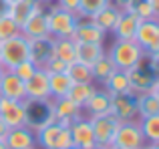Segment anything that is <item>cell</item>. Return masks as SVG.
I'll return each instance as SVG.
<instances>
[{
  "label": "cell",
  "instance_id": "obj_1",
  "mask_svg": "<svg viewBox=\"0 0 159 149\" xmlns=\"http://www.w3.org/2000/svg\"><path fill=\"white\" fill-rule=\"evenodd\" d=\"M109 59L115 63L119 71H129V69L139 67L141 63L147 61L145 51L135 43V40H115L111 51L107 52Z\"/></svg>",
  "mask_w": 159,
  "mask_h": 149
},
{
  "label": "cell",
  "instance_id": "obj_2",
  "mask_svg": "<svg viewBox=\"0 0 159 149\" xmlns=\"http://www.w3.org/2000/svg\"><path fill=\"white\" fill-rule=\"evenodd\" d=\"M34 141L43 149H69V147H73L70 129L58 125V123H52V125L43 127L40 131H36Z\"/></svg>",
  "mask_w": 159,
  "mask_h": 149
},
{
  "label": "cell",
  "instance_id": "obj_3",
  "mask_svg": "<svg viewBox=\"0 0 159 149\" xmlns=\"http://www.w3.org/2000/svg\"><path fill=\"white\" fill-rule=\"evenodd\" d=\"M28 59V40L22 34L0 40V63L4 69H14L18 63Z\"/></svg>",
  "mask_w": 159,
  "mask_h": 149
},
{
  "label": "cell",
  "instance_id": "obj_4",
  "mask_svg": "<svg viewBox=\"0 0 159 149\" xmlns=\"http://www.w3.org/2000/svg\"><path fill=\"white\" fill-rule=\"evenodd\" d=\"M47 14H48V34L51 36H54V38H61V36H69L70 38L73 36L75 28H77V22H79L73 12L54 4Z\"/></svg>",
  "mask_w": 159,
  "mask_h": 149
},
{
  "label": "cell",
  "instance_id": "obj_5",
  "mask_svg": "<svg viewBox=\"0 0 159 149\" xmlns=\"http://www.w3.org/2000/svg\"><path fill=\"white\" fill-rule=\"evenodd\" d=\"M89 121L91 127H93L97 147L109 149L113 145V137H115L117 125L121 123V119L115 113H105V115H97V117H89Z\"/></svg>",
  "mask_w": 159,
  "mask_h": 149
},
{
  "label": "cell",
  "instance_id": "obj_6",
  "mask_svg": "<svg viewBox=\"0 0 159 149\" xmlns=\"http://www.w3.org/2000/svg\"><path fill=\"white\" fill-rule=\"evenodd\" d=\"M113 145L123 147V149H139L145 145L143 131L139 127V121L129 119V121H121L117 125L115 137H113Z\"/></svg>",
  "mask_w": 159,
  "mask_h": 149
},
{
  "label": "cell",
  "instance_id": "obj_7",
  "mask_svg": "<svg viewBox=\"0 0 159 149\" xmlns=\"http://www.w3.org/2000/svg\"><path fill=\"white\" fill-rule=\"evenodd\" d=\"M0 119L6 123L8 129L24 127L28 123V113H26V103L22 101H12V99L0 97Z\"/></svg>",
  "mask_w": 159,
  "mask_h": 149
},
{
  "label": "cell",
  "instance_id": "obj_8",
  "mask_svg": "<svg viewBox=\"0 0 159 149\" xmlns=\"http://www.w3.org/2000/svg\"><path fill=\"white\" fill-rule=\"evenodd\" d=\"M135 43L145 51V55H157L159 52V22L153 20H141L135 32Z\"/></svg>",
  "mask_w": 159,
  "mask_h": 149
},
{
  "label": "cell",
  "instance_id": "obj_9",
  "mask_svg": "<svg viewBox=\"0 0 159 149\" xmlns=\"http://www.w3.org/2000/svg\"><path fill=\"white\" fill-rule=\"evenodd\" d=\"M70 137H73V145L79 149H93L97 147V141H95V133H93V127H91L89 119H83L77 117L73 119L70 123Z\"/></svg>",
  "mask_w": 159,
  "mask_h": 149
},
{
  "label": "cell",
  "instance_id": "obj_10",
  "mask_svg": "<svg viewBox=\"0 0 159 149\" xmlns=\"http://www.w3.org/2000/svg\"><path fill=\"white\" fill-rule=\"evenodd\" d=\"M26 99L30 101H48L51 97V87H48V73L44 69H36V73L24 83Z\"/></svg>",
  "mask_w": 159,
  "mask_h": 149
},
{
  "label": "cell",
  "instance_id": "obj_11",
  "mask_svg": "<svg viewBox=\"0 0 159 149\" xmlns=\"http://www.w3.org/2000/svg\"><path fill=\"white\" fill-rule=\"evenodd\" d=\"M28 40V61L34 63L39 69L47 65V61L52 56V40L54 36H39V38H26Z\"/></svg>",
  "mask_w": 159,
  "mask_h": 149
},
{
  "label": "cell",
  "instance_id": "obj_12",
  "mask_svg": "<svg viewBox=\"0 0 159 149\" xmlns=\"http://www.w3.org/2000/svg\"><path fill=\"white\" fill-rule=\"evenodd\" d=\"M0 97L12 99V101H22L26 99V89H24V81H20L10 69L2 73L0 77Z\"/></svg>",
  "mask_w": 159,
  "mask_h": 149
},
{
  "label": "cell",
  "instance_id": "obj_13",
  "mask_svg": "<svg viewBox=\"0 0 159 149\" xmlns=\"http://www.w3.org/2000/svg\"><path fill=\"white\" fill-rule=\"evenodd\" d=\"M70 38L75 43H105V32L97 26L91 18H81L77 22V28H75L73 36Z\"/></svg>",
  "mask_w": 159,
  "mask_h": 149
},
{
  "label": "cell",
  "instance_id": "obj_14",
  "mask_svg": "<svg viewBox=\"0 0 159 149\" xmlns=\"http://www.w3.org/2000/svg\"><path fill=\"white\" fill-rule=\"evenodd\" d=\"M43 8H44V4L40 2V0H18V2H14V4L8 6L6 14L10 16L18 26H22V24L26 22L34 12L43 10Z\"/></svg>",
  "mask_w": 159,
  "mask_h": 149
},
{
  "label": "cell",
  "instance_id": "obj_15",
  "mask_svg": "<svg viewBox=\"0 0 159 149\" xmlns=\"http://www.w3.org/2000/svg\"><path fill=\"white\" fill-rule=\"evenodd\" d=\"M20 34L24 38H39V36H47L48 34V14L43 10L34 12L26 22L20 26Z\"/></svg>",
  "mask_w": 159,
  "mask_h": 149
},
{
  "label": "cell",
  "instance_id": "obj_16",
  "mask_svg": "<svg viewBox=\"0 0 159 149\" xmlns=\"http://www.w3.org/2000/svg\"><path fill=\"white\" fill-rule=\"evenodd\" d=\"M127 77H129V85H131V95L135 97L139 93H149V87H151L155 74L151 73V69H145L143 63H141L139 67L129 69Z\"/></svg>",
  "mask_w": 159,
  "mask_h": 149
},
{
  "label": "cell",
  "instance_id": "obj_17",
  "mask_svg": "<svg viewBox=\"0 0 159 149\" xmlns=\"http://www.w3.org/2000/svg\"><path fill=\"white\" fill-rule=\"evenodd\" d=\"M139 22H141V18L133 10L123 12L119 22H117V26H115V30H113L115 38L117 40H135V32H137Z\"/></svg>",
  "mask_w": 159,
  "mask_h": 149
},
{
  "label": "cell",
  "instance_id": "obj_18",
  "mask_svg": "<svg viewBox=\"0 0 159 149\" xmlns=\"http://www.w3.org/2000/svg\"><path fill=\"white\" fill-rule=\"evenodd\" d=\"M8 149H32L34 147V131L30 127H16V129H10L4 139Z\"/></svg>",
  "mask_w": 159,
  "mask_h": 149
},
{
  "label": "cell",
  "instance_id": "obj_19",
  "mask_svg": "<svg viewBox=\"0 0 159 149\" xmlns=\"http://www.w3.org/2000/svg\"><path fill=\"white\" fill-rule=\"evenodd\" d=\"M75 55H77V63L93 67L105 55V48L101 43H75Z\"/></svg>",
  "mask_w": 159,
  "mask_h": 149
},
{
  "label": "cell",
  "instance_id": "obj_20",
  "mask_svg": "<svg viewBox=\"0 0 159 149\" xmlns=\"http://www.w3.org/2000/svg\"><path fill=\"white\" fill-rule=\"evenodd\" d=\"M121 14H123V10H121V8H117L113 2H109L107 6L103 8V10H99L91 20H93V22L107 34V32H113V30H115V26H117V22H119Z\"/></svg>",
  "mask_w": 159,
  "mask_h": 149
},
{
  "label": "cell",
  "instance_id": "obj_21",
  "mask_svg": "<svg viewBox=\"0 0 159 149\" xmlns=\"http://www.w3.org/2000/svg\"><path fill=\"white\" fill-rule=\"evenodd\" d=\"M83 109L89 111V117H97V115L105 113H115L111 105V93L109 91H95L91 99L83 105Z\"/></svg>",
  "mask_w": 159,
  "mask_h": 149
},
{
  "label": "cell",
  "instance_id": "obj_22",
  "mask_svg": "<svg viewBox=\"0 0 159 149\" xmlns=\"http://www.w3.org/2000/svg\"><path fill=\"white\" fill-rule=\"evenodd\" d=\"M111 105L115 115L121 121H129V119L137 117V107H135V99L131 95H111Z\"/></svg>",
  "mask_w": 159,
  "mask_h": 149
},
{
  "label": "cell",
  "instance_id": "obj_23",
  "mask_svg": "<svg viewBox=\"0 0 159 149\" xmlns=\"http://www.w3.org/2000/svg\"><path fill=\"white\" fill-rule=\"evenodd\" d=\"M52 56L54 59H61L65 63H75L77 55H75V40L69 36H61V38L52 40Z\"/></svg>",
  "mask_w": 159,
  "mask_h": 149
},
{
  "label": "cell",
  "instance_id": "obj_24",
  "mask_svg": "<svg viewBox=\"0 0 159 149\" xmlns=\"http://www.w3.org/2000/svg\"><path fill=\"white\" fill-rule=\"evenodd\" d=\"M52 109H54V115H57V121L58 119H70L73 121V119L81 117V107L75 101H70L69 97L52 99Z\"/></svg>",
  "mask_w": 159,
  "mask_h": 149
},
{
  "label": "cell",
  "instance_id": "obj_25",
  "mask_svg": "<svg viewBox=\"0 0 159 149\" xmlns=\"http://www.w3.org/2000/svg\"><path fill=\"white\" fill-rule=\"evenodd\" d=\"M103 85L107 87V91L111 95H131V85H129L127 71H119V69H117V71L113 73ZM131 97H133V95H131Z\"/></svg>",
  "mask_w": 159,
  "mask_h": 149
},
{
  "label": "cell",
  "instance_id": "obj_26",
  "mask_svg": "<svg viewBox=\"0 0 159 149\" xmlns=\"http://www.w3.org/2000/svg\"><path fill=\"white\" fill-rule=\"evenodd\" d=\"M135 107L139 117H151V115H159V99L151 93H139L135 95Z\"/></svg>",
  "mask_w": 159,
  "mask_h": 149
},
{
  "label": "cell",
  "instance_id": "obj_27",
  "mask_svg": "<svg viewBox=\"0 0 159 149\" xmlns=\"http://www.w3.org/2000/svg\"><path fill=\"white\" fill-rule=\"evenodd\" d=\"M70 85H73V79L66 73H48V87H51V97L52 99L66 97Z\"/></svg>",
  "mask_w": 159,
  "mask_h": 149
},
{
  "label": "cell",
  "instance_id": "obj_28",
  "mask_svg": "<svg viewBox=\"0 0 159 149\" xmlns=\"http://www.w3.org/2000/svg\"><path fill=\"white\" fill-rule=\"evenodd\" d=\"M95 91L97 89H95L93 83H73L70 89H69V93H66V97H69L70 101H75L83 109V105L91 99V95H93Z\"/></svg>",
  "mask_w": 159,
  "mask_h": 149
},
{
  "label": "cell",
  "instance_id": "obj_29",
  "mask_svg": "<svg viewBox=\"0 0 159 149\" xmlns=\"http://www.w3.org/2000/svg\"><path fill=\"white\" fill-rule=\"evenodd\" d=\"M115 71H117V67H115V63L109 59L107 52L97 61V63L93 65V67H91V73H93V81H101V83H105Z\"/></svg>",
  "mask_w": 159,
  "mask_h": 149
},
{
  "label": "cell",
  "instance_id": "obj_30",
  "mask_svg": "<svg viewBox=\"0 0 159 149\" xmlns=\"http://www.w3.org/2000/svg\"><path fill=\"white\" fill-rule=\"evenodd\" d=\"M109 2H111V0H81V2H79L77 12H75V16H77V20H81V18H93V16L97 14L99 10H103Z\"/></svg>",
  "mask_w": 159,
  "mask_h": 149
},
{
  "label": "cell",
  "instance_id": "obj_31",
  "mask_svg": "<svg viewBox=\"0 0 159 149\" xmlns=\"http://www.w3.org/2000/svg\"><path fill=\"white\" fill-rule=\"evenodd\" d=\"M139 127L143 131L145 141L153 143L159 139V115H151V117H141Z\"/></svg>",
  "mask_w": 159,
  "mask_h": 149
},
{
  "label": "cell",
  "instance_id": "obj_32",
  "mask_svg": "<svg viewBox=\"0 0 159 149\" xmlns=\"http://www.w3.org/2000/svg\"><path fill=\"white\" fill-rule=\"evenodd\" d=\"M70 79H73V83H93V73H91V67H87V65L83 63H70L69 65V71H66Z\"/></svg>",
  "mask_w": 159,
  "mask_h": 149
},
{
  "label": "cell",
  "instance_id": "obj_33",
  "mask_svg": "<svg viewBox=\"0 0 159 149\" xmlns=\"http://www.w3.org/2000/svg\"><path fill=\"white\" fill-rule=\"evenodd\" d=\"M20 34V26L10 18L8 14L0 16V40H6L12 38V36H18Z\"/></svg>",
  "mask_w": 159,
  "mask_h": 149
},
{
  "label": "cell",
  "instance_id": "obj_34",
  "mask_svg": "<svg viewBox=\"0 0 159 149\" xmlns=\"http://www.w3.org/2000/svg\"><path fill=\"white\" fill-rule=\"evenodd\" d=\"M36 69H39V67H36L34 63H30V61L26 59V61H22V63H18V65H16L14 69H10V71L14 73L16 77L20 79V81H24V83H26L28 79H30L32 74L36 73Z\"/></svg>",
  "mask_w": 159,
  "mask_h": 149
},
{
  "label": "cell",
  "instance_id": "obj_35",
  "mask_svg": "<svg viewBox=\"0 0 159 149\" xmlns=\"http://www.w3.org/2000/svg\"><path fill=\"white\" fill-rule=\"evenodd\" d=\"M131 10L135 12L141 20H153L155 18V10L151 8V4H149L147 0H135Z\"/></svg>",
  "mask_w": 159,
  "mask_h": 149
},
{
  "label": "cell",
  "instance_id": "obj_36",
  "mask_svg": "<svg viewBox=\"0 0 159 149\" xmlns=\"http://www.w3.org/2000/svg\"><path fill=\"white\" fill-rule=\"evenodd\" d=\"M57 2H58V6H61V8H65V10H69V12H73V14H75L81 0H57Z\"/></svg>",
  "mask_w": 159,
  "mask_h": 149
},
{
  "label": "cell",
  "instance_id": "obj_37",
  "mask_svg": "<svg viewBox=\"0 0 159 149\" xmlns=\"http://www.w3.org/2000/svg\"><path fill=\"white\" fill-rule=\"evenodd\" d=\"M147 61H149V69H151V73L159 74V52H157V55H149Z\"/></svg>",
  "mask_w": 159,
  "mask_h": 149
},
{
  "label": "cell",
  "instance_id": "obj_38",
  "mask_svg": "<svg viewBox=\"0 0 159 149\" xmlns=\"http://www.w3.org/2000/svg\"><path fill=\"white\" fill-rule=\"evenodd\" d=\"M111 2L115 4L117 8H121L123 12H127V10H131V8H133V2H135V0H111Z\"/></svg>",
  "mask_w": 159,
  "mask_h": 149
},
{
  "label": "cell",
  "instance_id": "obj_39",
  "mask_svg": "<svg viewBox=\"0 0 159 149\" xmlns=\"http://www.w3.org/2000/svg\"><path fill=\"white\" fill-rule=\"evenodd\" d=\"M149 93H151V95H155V97L159 99V74H155V79H153L151 87H149Z\"/></svg>",
  "mask_w": 159,
  "mask_h": 149
},
{
  "label": "cell",
  "instance_id": "obj_40",
  "mask_svg": "<svg viewBox=\"0 0 159 149\" xmlns=\"http://www.w3.org/2000/svg\"><path fill=\"white\" fill-rule=\"evenodd\" d=\"M8 127H6V123L2 121V119H0V141H4V139H6V135H8Z\"/></svg>",
  "mask_w": 159,
  "mask_h": 149
},
{
  "label": "cell",
  "instance_id": "obj_41",
  "mask_svg": "<svg viewBox=\"0 0 159 149\" xmlns=\"http://www.w3.org/2000/svg\"><path fill=\"white\" fill-rule=\"evenodd\" d=\"M6 10H8V4L4 2V0H0V16L6 14Z\"/></svg>",
  "mask_w": 159,
  "mask_h": 149
},
{
  "label": "cell",
  "instance_id": "obj_42",
  "mask_svg": "<svg viewBox=\"0 0 159 149\" xmlns=\"http://www.w3.org/2000/svg\"><path fill=\"white\" fill-rule=\"evenodd\" d=\"M147 2L151 4V8H153V10H155V12L159 10V0H147Z\"/></svg>",
  "mask_w": 159,
  "mask_h": 149
},
{
  "label": "cell",
  "instance_id": "obj_43",
  "mask_svg": "<svg viewBox=\"0 0 159 149\" xmlns=\"http://www.w3.org/2000/svg\"><path fill=\"white\" fill-rule=\"evenodd\" d=\"M147 147H149V149H159V139H157V141H153V143H149Z\"/></svg>",
  "mask_w": 159,
  "mask_h": 149
},
{
  "label": "cell",
  "instance_id": "obj_44",
  "mask_svg": "<svg viewBox=\"0 0 159 149\" xmlns=\"http://www.w3.org/2000/svg\"><path fill=\"white\" fill-rule=\"evenodd\" d=\"M4 2L8 4V6H10V4H14V2H18V0H4Z\"/></svg>",
  "mask_w": 159,
  "mask_h": 149
},
{
  "label": "cell",
  "instance_id": "obj_45",
  "mask_svg": "<svg viewBox=\"0 0 159 149\" xmlns=\"http://www.w3.org/2000/svg\"><path fill=\"white\" fill-rule=\"evenodd\" d=\"M4 71H6V69H4V65L0 63V77H2V73H4Z\"/></svg>",
  "mask_w": 159,
  "mask_h": 149
},
{
  "label": "cell",
  "instance_id": "obj_46",
  "mask_svg": "<svg viewBox=\"0 0 159 149\" xmlns=\"http://www.w3.org/2000/svg\"><path fill=\"white\" fill-rule=\"evenodd\" d=\"M0 149H8V147H6V143H4V141H0Z\"/></svg>",
  "mask_w": 159,
  "mask_h": 149
},
{
  "label": "cell",
  "instance_id": "obj_47",
  "mask_svg": "<svg viewBox=\"0 0 159 149\" xmlns=\"http://www.w3.org/2000/svg\"><path fill=\"white\" fill-rule=\"evenodd\" d=\"M155 20H157V22H159V10L155 12Z\"/></svg>",
  "mask_w": 159,
  "mask_h": 149
},
{
  "label": "cell",
  "instance_id": "obj_48",
  "mask_svg": "<svg viewBox=\"0 0 159 149\" xmlns=\"http://www.w3.org/2000/svg\"><path fill=\"white\" fill-rule=\"evenodd\" d=\"M109 149H123V147H117V145H111Z\"/></svg>",
  "mask_w": 159,
  "mask_h": 149
},
{
  "label": "cell",
  "instance_id": "obj_49",
  "mask_svg": "<svg viewBox=\"0 0 159 149\" xmlns=\"http://www.w3.org/2000/svg\"><path fill=\"white\" fill-rule=\"evenodd\" d=\"M40 2H43V4H48V2H52V0H40Z\"/></svg>",
  "mask_w": 159,
  "mask_h": 149
},
{
  "label": "cell",
  "instance_id": "obj_50",
  "mask_svg": "<svg viewBox=\"0 0 159 149\" xmlns=\"http://www.w3.org/2000/svg\"><path fill=\"white\" fill-rule=\"evenodd\" d=\"M139 149H149V147H147V145H143V147H139Z\"/></svg>",
  "mask_w": 159,
  "mask_h": 149
},
{
  "label": "cell",
  "instance_id": "obj_51",
  "mask_svg": "<svg viewBox=\"0 0 159 149\" xmlns=\"http://www.w3.org/2000/svg\"><path fill=\"white\" fill-rule=\"evenodd\" d=\"M69 149H79V147H75V145H73V147H69Z\"/></svg>",
  "mask_w": 159,
  "mask_h": 149
},
{
  "label": "cell",
  "instance_id": "obj_52",
  "mask_svg": "<svg viewBox=\"0 0 159 149\" xmlns=\"http://www.w3.org/2000/svg\"><path fill=\"white\" fill-rule=\"evenodd\" d=\"M93 149H101V147H93Z\"/></svg>",
  "mask_w": 159,
  "mask_h": 149
},
{
  "label": "cell",
  "instance_id": "obj_53",
  "mask_svg": "<svg viewBox=\"0 0 159 149\" xmlns=\"http://www.w3.org/2000/svg\"><path fill=\"white\" fill-rule=\"evenodd\" d=\"M32 149H34V147H32Z\"/></svg>",
  "mask_w": 159,
  "mask_h": 149
}]
</instances>
